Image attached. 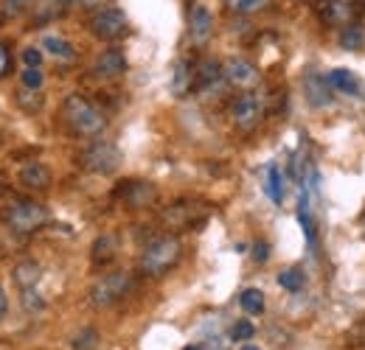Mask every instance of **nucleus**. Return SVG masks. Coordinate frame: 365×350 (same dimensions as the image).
<instances>
[{
	"label": "nucleus",
	"instance_id": "obj_39",
	"mask_svg": "<svg viewBox=\"0 0 365 350\" xmlns=\"http://www.w3.org/2000/svg\"><path fill=\"white\" fill-rule=\"evenodd\" d=\"M242 350H262V348H256V345H242Z\"/></svg>",
	"mask_w": 365,
	"mask_h": 350
},
{
	"label": "nucleus",
	"instance_id": "obj_4",
	"mask_svg": "<svg viewBox=\"0 0 365 350\" xmlns=\"http://www.w3.org/2000/svg\"><path fill=\"white\" fill-rule=\"evenodd\" d=\"M3 221L11 233L17 235H31L37 230H43L48 224V211L40 205V202H31V199H20L14 202L6 213H3Z\"/></svg>",
	"mask_w": 365,
	"mask_h": 350
},
{
	"label": "nucleus",
	"instance_id": "obj_17",
	"mask_svg": "<svg viewBox=\"0 0 365 350\" xmlns=\"http://www.w3.org/2000/svg\"><path fill=\"white\" fill-rule=\"evenodd\" d=\"M17 179L29 191H46L48 185H51V171H48V166H43V163H26L20 169Z\"/></svg>",
	"mask_w": 365,
	"mask_h": 350
},
{
	"label": "nucleus",
	"instance_id": "obj_28",
	"mask_svg": "<svg viewBox=\"0 0 365 350\" xmlns=\"http://www.w3.org/2000/svg\"><path fill=\"white\" fill-rule=\"evenodd\" d=\"M225 6L233 14H256V11L267 9L270 0H225Z\"/></svg>",
	"mask_w": 365,
	"mask_h": 350
},
{
	"label": "nucleus",
	"instance_id": "obj_11",
	"mask_svg": "<svg viewBox=\"0 0 365 350\" xmlns=\"http://www.w3.org/2000/svg\"><path fill=\"white\" fill-rule=\"evenodd\" d=\"M124 73H127V56H124L118 48L101 51V53L96 56V62H93V76H96V79L110 82V79H118V76H124Z\"/></svg>",
	"mask_w": 365,
	"mask_h": 350
},
{
	"label": "nucleus",
	"instance_id": "obj_12",
	"mask_svg": "<svg viewBox=\"0 0 365 350\" xmlns=\"http://www.w3.org/2000/svg\"><path fill=\"white\" fill-rule=\"evenodd\" d=\"M259 68L256 65H250L247 59H239V56H233L225 62V82L233 85V88L239 90H253L259 85Z\"/></svg>",
	"mask_w": 365,
	"mask_h": 350
},
{
	"label": "nucleus",
	"instance_id": "obj_25",
	"mask_svg": "<svg viewBox=\"0 0 365 350\" xmlns=\"http://www.w3.org/2000/svg\"><path fill=\"white\" fill-rule=\"evenodd\" d=\"M17 104H20V110L23 112H40L43 110V104H46V95H43V90H17Z\"/></svg>",
	"mask_w": 365,
	"mask_h": 350
},
{
	"label": "nucleus",
	"instance_id": "obj_37",
	"mask_svg": "<svg viewBox=\"0 0 365 350\" xmlns=\"http://www.w3.org/2000/svg\"><path fill=\"white\" fill-rule=\"evenodd\" d=\"M6 311H9V300H6V292H3V286H0V319L6 317Z\"/></svg>",
	"mask_w": 365,
	"mask_h": 350
},
{
	"label": "nucleus",
	"instance_id": "obj_41",
	"mask_svg": "<svg viewBox=\"0 0 365 350\" xmlns=\"http://www.w3.org/2000/svg\"><path fill=\"white\" fill-rule=\"evenodd\" d=\"M62 3H68V0H62Z\"/></svg>",
	"mask_w": 365,
	"mask_h": 350
},
{
	"label": "nucleus",
	"instance_id": "obj_7",
	"mask_svg": "<svg viewBox=\"0 0 365 350\" xmlns=\"http://www.w3.org/2000/svg\"><path fill=\"white\" fill-rule=\"evenodd\" d=\"M127 28H130V20H127V14H124L121 9H115V6L98 9L91 17L93 37H98V40H104V43H113V40L124 37Z\"/></svg>",
	"mask_w": 365,
	"mask_h": 350
},
{
	"label": "nucleus",
	"instance_id": "obj_6",
	"mask_svg": "<svg viewBox=\"0 0 365 350\" xmlns=\"http://www.w3.org/2000/svg\"><path fill=\"white\" fill-rule=\"evenodd\" d=\"M264 118V101L256 90H242L230 101V121L233 127L242 132H253Z\"/></svg>",
	"mask_w": 365,
	"mask_h": 350
},
{
	"label": "nucleus",
	"instance_id": "obj_29",
	"mask_svg": "<svg viewBox=\"0 0 365 350\" xmlns=\"http://www.w3.org/2000/svg\"><path fill=\"white\" fill-rule=\"evenodd\" d=\"M20 82H23V88H29V90H43L46 76H43V70H40V68H23Z\"/></svg>",
	"mask_w": 365,
	"mask_h": 350
},
{
	"label": "nucleus",
	"instance_id": "obj_30",
	"mask_svg": "<svg viewBox=\"0 0 365 350\" xmlns=\"http://www.w3.org/2000/svg\"><path fill=\"white\" fill-rule=\"evenodd\" d=\"M20 300H23V308H26V311H31V314H37V311H43V308H46V300L40 297V292H37L34 286H31V289H23Z\"/></svg>",
	"mask_w": 365,
	"mask_h": 350
},
{
	"label": "nucleus",
	"instance_id": "obj_20",
	"mask_svg": "<svg viewBox=\"0 0 365 350\" xmlns=\"http://www.w3.org/2000/svg\"><path fill=\"white\" fill-rule=\"evenodd\" d=\"M115 253H118V238L115 235H98L96 241H93V263L96 266H107V263L115 258Z\"/></svg>",
	"mask_w": 365,
	"mask_h": 350
},
{
	"label": "nucleus",
	"instance_id": "obj_22",
	"mask_svg": "<svg viewBox=\"0 0 365 350\" xmlns=\"http://www.w3.org/2000/svg\"><path fill=\"white\" fill-rule=\"evenodd\" d=\"M264 188H267V196L273 199V205H284V174L275 163H270L264 171Z\"/></svg>",
	"mask_w": 365,
	"mask_h": 350
},
{
	"label": "nucleus",
	"instance_id": "obj_40",
	"mask_svg": "<svg viewBox=\"0 0 365 350\" xmlns=\"http://www.w3.org/2000/svg\"><path fill=\"white\" fill-rule=\"evenodd\" d=\"M185 350H202V348H200V345H188Z\"/></svg>",
	"mask_w": 365,
	"mask_h": 350
},
{
	"label": "nucleus",
	"instance_id": "obj_10",
	"mask_svg": "<svg viewBox=\"0 0 365 350\" xmlns=\"http://www.w3.org/2000/svg\"><path fill=\"white\" fill-rule=\"evenodd\" d=\"M115 196L130 208H149L158 199V188L149 179H127L115 188Z\"/></svg>",
	"mask_w": 365,
	"mask_h": 350
},
{
	"label": "nucleus",
	"instance_id": "obj_31",
	"mask_svg": "<svg viewBox=\"0 0 365 350\" xmlns=\"http://www.w3.org/2000/svg\"><path fill=\"white\" fill-rule=\"evenodd\" d=\"M96 345H98V331H96V328L79 331L76 339H73V350H93Z\"/></svg>",
	"mask_w": 365,
	"mask_h": 350
},
{
	"label": "nucleus",
	"instance_id": "obj_2",
	"mask_svg": "<svg viewBox=\"0 0 365 350\" xmlns=\"http://www.w3.org/2000/svg\"><path fill=\"white\" fill-rule=\"evenodd\" d=\"M62 115H65L68 127L76 132V134H82V137H98V134H104V129H107L104 110L98 104H93L91 98L82 95V92H73V95L65 98Z\"/></svg>",
	"mask_w": 365,
	"mask_h": 350
},
{
	"label": "nucleus",
	"instance_id": "obj_26",
	"mask_svg": "<svg viewBox=\"0 0 365 350\" xmlns=\"http://www.w3.org/2000/svg\"><path fill=\"white\" fill-rule=\"evenodd\" d=\"M304 283H307V277H304V272L298 269V266H289V269H284L281 275H278V286L284 289V292H301L304 289Z\"/></svg>",
	"mask_w": 365,
	"mask_h": 350
},
{
	"label": "nucleus",
	"instance_id": "obj_19",
	"mask_svg": "<svg viewBox=\"0 0 365 350\" xmlns=\"http://www.w3.org/2000/svg\"><path fill=\"white\" fill-rule=\"evenodd\" d=\"M298 221H301V230H304V235H307L309 250H318V227H315V219H312V213H309V191H307V188H301Z\"/></svg>",
	"mask_w": 365,
	"mask_h": 350
},
{
	"label": "nucleus",
	"instance_id": "obj_38",
	"mask_svg": "<svg viewBox=\"0 0 365 350\" xmlns=\"http://www.w3.org/2000/svg\"><path fill=\"white\" fill-rule=\"evenodd\" d=\"M79 6H85V9H93V6H101L104 0H76Z\"/></svg>",
	"mask_w": 365,
	"mask_h": 350
},
{
	"label": "nucleus",
	"instance_id": "obj_9",
	"mask_svg": "<svg viewBox=\"0 0 365 350\" xmlns=\"http://www.w3.org/2000/svg\"><path fill=\"white\" fill-rule=\"evenodd\" d=\"M360 3L357 0H318V17L326 26H349L357 23Z\"/></svg>",
	"mask_w": 365,
	"mask_h": 350
},
{
	"label": "nucleus",
	"instance_id": "obj_35",
	"mask_svg": "<svg viewBox=\"0 0 365 350\" xmlns=\"http://www.w3.org/2000/svg\"><path fill=\"white\" fill-rule=\"evenodd\" d=\"M253 258H256L259 263L267 261V258H270V244H267V241H259L256 250H253Z\"/></svg>",
	"mask_w": 365,
	"mask_h": 350
},
{
	"label": "nucleus",
	"instance_id": "obj_8",
	"mask_svg": "<svg viewBox=\"0 0 365 350\" xmlns=\"http://www.w3.org/2000/svg\"><path fill=\"white\" fill-rule=\"evenodd\" d=\"M205 216H208V208L202 202H197V199H180V202H175V205H169L163 211L160 221L166 227H172V230H185V227H194L197 221H202Z\"/></svg>",
	"mask_w": 365,
	"mask_h": 350
},
{
	"label": "nucleus",
	"instance_id": "obj_3",
	"mask_svg": "<svg viewBox=\"0 0 365 350\" xmlns=\"http://www.w3.org/2000/svg\"><path fill=\"white\" fill-rule=\"evenodd\" d=\"M121 149L115 146V143H110V140H93L91 146H85V152L79 154V163H82V169L85 171H91V174H98V176H110L115 174L118 169H121Z\"/></svg>",
	"mask_w": 365,
	"mask_h": 350
},
{
	"label": "nucleus",
	"instance_id": "obj_13",
	"mask_svg": "<svg viewBox=\"0 0 365 350\" xmlns=\"http://www.w3.org/2000/svg\"><path fill=\"white\" fill-rule=\"evenodd\" d=\"M188 34H191L194 45H205L214 34V14L202 3H197L188 14Z\"/></svg>",
	"mask_w": 365,
	"mask_h": 350
},
{
	"label": "nucleus",
	"instance_id": "obj_21",
	"mask_svg": "<svg viewBox=\"0 0 365 350\" xmlns=\"http://www.w3.org/2000/svg\"><path fill=\"white\" fill-rule=\"evenodd\" d=\"M43 51H46L48 56L59 59V62H71V59L76 56L73 45L68 43L65 37H59V34H46V37H43Z\"/></svg>",
	"mask_w": 365,
	"mask_h": 350
},
{
	"label": "nucleus",
	"instance_id": "obj_32",
	"mask_svg": "<svg viewBox=\"0 0 365 350\" xmlns=\"http://www.w3.org/2000/svg\"><path fill=\"white\" fill-rule=\"evenodd\" d=\"M250 336H256V328H253V322H247V319H239V322L230 328V339H236V342H247Z\"/></svg>",
	"mask_w": 365,
	"mask_h": 350
},
{
	"label": "nucleus",
	"instance_id": "obj_36",
	"mask_svg": "<svg viewBox=\"0 0 365 350\" xmlns=\"http://www.w3.org/2000/svg\"><path fill=\"white\" fill-rule=\"evenodd\" d=\"M29 3H31V0H6V11H9V14H17V11H23Z\"/></svg>",
	"mask_w": 365,
	"mask_h": 350
},
{
	"label": "nucleus",
	"instance_id": "obj_18",
	"mask_svg": "<svg viewBox=\"0 0 365 350\" xmlns=\"http://www.w3.org/2000/svg\"><path fill=\"white\" fill-rule=\"evenodd\" d=\"M326 82H329V88L337 90V92H346V95H363L360 79H357L351 70H346V68H334V70H329V73H326Z\"/></svg>",
	"mask_w": 365,
	"mask_h": 350
},
{
	"label": "nucleus",
	"instance_id": "obj_1",
	"mask_svg": "<svg viewBox=\"0 0 365 350\" xmlns=\"http://www.w3.org/2000/svg\"><path fill=\"white\" fill-rule=\"evenodd\" d=\"M180 258H182L180 238L172 235V233H163V235H155L143 247V253L138 258V269L146 277H163V275H169L180 263Z\"/></svg>",
	"mask_w": 365,
	"mask_h": 350
},
{
	"label": "nucleus",
	"instance_id": "obj_5",
	"mask_svg": "<svg viewBox=\"0 0 365 350\" xmlns=\"http://www.w3.org/2000/svg\"><path fill=\"white\" fill-rule=\"evenodd\" d=\"M130 289H133V277H130V272H124V269H113V272L101 275V277L93 283L91 303L96 308H110V306H115Z\"/></svg>",
	"mask_w": 365,
	"mask_h": 350
},
{
	"label": "nucleus",
	"instance_id": "obj_23",
	"mask_svg": "<svg viewBox=\"0 0 365 350\" xmlns=\"http://www.w3.org/2000/svg\"><path fill=\"white\" fill-rule=\"evenodd\" d=\"M363 45H365V28L360 23L343 26V31H340V48L343 51H363Z\"/></svg>",
	"mask_w": 365,
	"mask_h": 350
},
{
	"label": "nucleus",
	"instance_id": "obj_27",
	"mask_svg": "<svg viewBox=\"0 0 365 350\" xmlns=\"http://www.w3.org/2000/svg\"><path fill=\"white\" fill-rule=\"evenodd\" d=\"M239 306L247 314H264V292L262 289H245L239 297Z\"/></svg>",
	"mask_w": 365,
	"mask_h": 350
},
{
	"label": "nucleus",
	"instance_id": "obj_42",
	"mask_svg": "<svg viewBox=\"0 0 365 350\" xmlns=\"http://www.w3.org/2000/svg\"><path fill=\"white\" fill-rule=\"evenodd\" d=\"M363 224H365V221H363Z\"/></svg>",
	"mask_w": 365,
	"mask_h": 350
},
{
	"label": "nucleus",
	"instance_id": "obj_33",
	"mask_svg": "<svg viewBox=\"0 0 365 350\" xmlns=\"http://www.w3.org/2000/svg\"><path fill=\"white\" fill-rule=\"evenodd\" d=\"M23 65L26 68H40L43 65V51L40 48H26L23 51Z\"/></svg>",
	"mask_w": 365,
	"mask_h": 350
},
{
	"label": "nucleus",
	"instance_id": "obj_16",
	"mask_svg": "<svg viewBox=\"0 0 365 350\" xmlns=\"http://www.w3.org/2000/svg\"><path fill=\"white\" fill-rule=\"evenodd\" d=\"M225 85V65H220L217 59H205L197 65V85L194 88L202 90V92H211V90L222 88Z\"/></svg>",
	"mask_w": 365,
	"mask_h": 350
},
{
	"label": "nucleus",
	"instance_id": "obj_34",
	"mask_svg": "<svg viewBox=\"0 0 365 350\" xmlns=\"http://www.w3.org/2000/svg\"><path fill=\"white\" fill-rule=\"evenodd\" d=\"M9 70H11V53L6 51V45L0 43V79L9 76Z\"/></svg>",
	"mask_w": 365,
	"mask_h": 350
},
{
	"label": "nucleus",
	"instance_id": "obj_14",
	"mask_svg": "<svg viewBox=\"0 0 365 350\" xmlns=\"http://www.w3.org/2000/svg\"><path fill=\"white\" fill-rule=\"evenodd\" d=\"M197 85V68H194V62L191 59H178L175 65H172V79H169V88H172V95H188L191 90Z\"/></svg>",
	"mask_w": 365,
	"mask_h": 350
},
{
	"label": "nucleus",
	"instance_id": "obj_15",
	"mask_svg": "<svg viewBox=\"0 0 365 350\" xmlns=\"http://www.w3.org/2000/svg\"><path fill=\"white\" fill-rule=\"evenodd\" d=\"M304 95H307V104L315 107V110H323L331 104V90H329V82L323 73H315L309 70L307 79H304Z\"/></svg>",
	"mask_w": 365,
	"mask_h": 350
},
{
	"label": "nucleus",
	"instance_id": "obj_24",
	"mask_svg": "<svg viewBox=\"0 0 365 350\" xmlns=\"http://www.w3.org/2000/svg\"><path fill=\"white\" fill-rule=\"evenodd\" d=\"M40 275H43L40 263L23 261V263H17V269H14V283H17L20 289H31V286L40 280Z\"/></svg>",
	"mask_w": 365,
	"mask_h": 350
}]
</instances>
